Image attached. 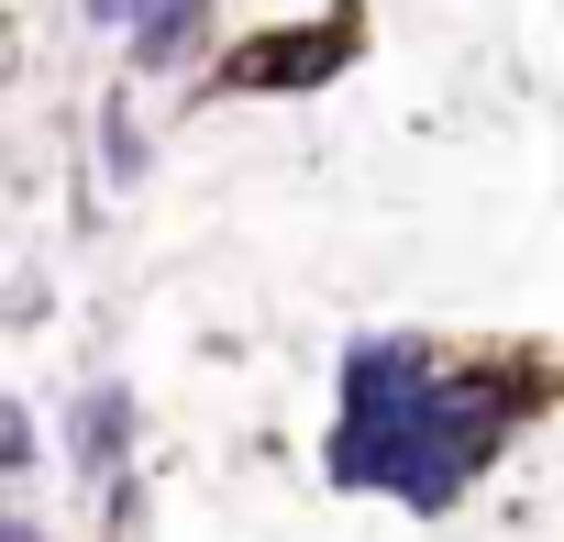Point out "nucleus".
<instances>
[{"label":"nucleus","instance_id":"nucleus-1","mask_svg":"<svg viewBox=\"0 0 564 542\" xmlns=\"http://www.w3.org/2000/svg\"><path fill=\"white\" fill-rule=\"evenodd\" d=\"M509 399H487L476 377L432 366L421 344H366L355 377H344V487H410V498H454L487 443H498Z\"/></svg>","mask_w":564,"mask_h":542},{"label":"nucleus","instance_id":"nucleus-2","mask_svg":"<svg viewBox=\"0 0 564 542\" xmlns=\"http://www.w3.org/2000/svg\"><path fill=\"white\" fill-rule=\"evenodd\" d=\"M333 56H344V23H333L322 45H254V56H232V78H243V89H265V78H322Z\"/></svg>","mask_w":564,"mask_h":542},{"label":"nucleus","instance_id":"nucleus-3","mask_svg":"<svg viewBox=\"0 0 564 542\" xmlns=\"http://www.w3.org/2000/svg\"><path fill=\"white\" fill-rule=\"evenodd\" d=\"M12 542H34V531H12Z\"/></svg>","mask_w":564,"mask_h":542}]
</instances>
